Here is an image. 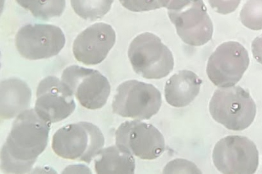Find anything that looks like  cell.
Instances as JSON below:
<instances>
[{
    "instance_id": "cell-1",
    "label": "cell",
    "mask_w": 262,
    "mask_h": 174,
    "mask_svg": "<svg viewBox=\"0 0 262 174\" xmlns=\"http://www.w3.org/2000/svg\"><path fill=\"white\" fill-rule=\"evenodd\" d=\"M51 123L35 109L18 115L1 152V168L5 173H26L45 150Z\"/></svg>"
},
{
    "instance_id": "cell-2",
    "label": "cell",
    "mask_w": 262,
    "mask_h": 174,
    "mask_svg": "<svg viewBox=\"0 0 262 174\" xmlns=\"http://www.w3.org/2000/svg\"><path fill=\"white\" fill-rule=\"evenodd\" d=\"M104 144L100 129L92 123L81 121L58 129L53 136L52 148L60 157L89 164Z\"/></svg>"
},
{
    "instance_id": "cell-3",
    "label": "cell",
    "mask_w": 262,
    "mask_h": 174,
    "mask_svg": "<svg viewBox=\"0 0 262 174\" xmlns=\"http://www.w3.org/2000/svg\"><path fill=\"white\" fill-rule=\"evenodd\" d=\"M214 120L228 130L243 131L253 122L256 112L249 92L239 86L219 87L209 103Z\"/></svg>"
},
{
    "instance_id": "cell-4",
    "label": "cell",
    "mask_w": 262,
    "mask_h": 174,
    "mask_svg": "<svg viewBox=\"0 0 262 174\" xmlns=\"http://www.w3.org/2000/svg\"><path fill=\"white\" fill-rule=\"evenodd\" d=\"M128 57L135 72L148 79L166 77L174 66L171 51L159 37L149 32L142 33L132 40Z\"/></svg>"
},
{
    "instance_id": "cell-5",
    "label": "cell",
    "mask_w": 262,
    "mask_h": 174,
    "mask_svg": "<svg viewBox=\"0 0 262 174\" xmlns=\"http://www.w3.org/2000/svg\"><path fill=\"white\" fill-rule=\"evenodd\" d=\"M167 13L185 43L201 46L212 38L213 24L203 0H170Z\"/></svg>"
},
{
    "instance_id": "cell-6",
    "label": "cell",
    "mask_w": 262,
    "mask_h": 174,
    "mask_svg": "<svg viewBox=\"0 0 262 174\" xmlns=\"http://www.w3.org/2000/svg\"><path fill=\"white\" fill-rule=\"evenodd\" d=\"M113 102V111L122 117L148 120L159 111L162 104L159 90L151 84L136 80L120 84Z\"/></svg>"
},
{
    "instance_id": "cell-7",
    "label": "cell",
    "mask_w": 262,
    "mask_h": 174,
    "mask_svg": "<svg viewBox=\"0 0 262 174\" xmlns=\"http://www.w3.org/2000/svg\"><path fill=\"white\" fill-rule=\"evenodd\" d=\"M214 165L225 174H253L258 165V152L254 143L245 136H227L215 145Z\"/></svg>"
},
{
    "instance_id": "cell-8",
    "label": "cell",
    "mask_w": 262,
    "mask_h": 174,
    "mask_svg": "<svg viewBox=\"0 0 262 174\" xmlns=\"http://www.w3.org/2000/svg\"><path fill=\"white\" fill-rule=\"evenodd\" d=\"M61 79L83 107L96 110L106 104L111 86L107 78L99 71L71 65L64 69Z\"/></svg>"
},
{
    "instance_id": "cell-9",
    "label": "cell",
    "mask_w": 262,
    "mask_h": 174,
    "mask_svg": "<svg viewBox=\"0 0 262 174\" xmlns=\"http://www.w3.org/2000/svg\"><path fill=\"white\" fill-rule=\"evenodd\" d=\"M249 62L248 53L241 43L225 42L218 46L209 57L207 74L219 87L233 86L242 79Z\"/></svg>"
},
{
    "instance_id": "cell-10",
    "label": "cell",
    "mask_w": 262,
    "mask_h": 174,
    "mask_svg": "<svg viewBox=\"0 0 262 174\" xmlns=\"http://www.w3.org/2000/svg\"><path fill=\"white\" fill-rule=\"evenodd\" d=\"M116 145L142 159L153 160L164 151L165 140L152 125L139 120L122 123L115 132Z\"/></svg>"
},
{
    "instance_id": "cell-11",
    "label": "cell",
    "mask_w": 262,
    "mask_h": 174,
    "mask_svg": "<svg viewBox=\"0 0 262 174\" xmlns=\"http://www.w3.org/2000/svg\"><path fill=\"white\" fill-rule=\"evenodd\" d=\"M65 42V36L61 29L50 24H26L18 30L15 37L18 53L23 57L31 60L57 55Z\"/></svg>"
},
{
    "instance_id": "cell-12",
    "label": "cell",
    "mask_w": 262,
    "mask_h": 174,
    "mask_svg": "<svg viewBox=\"0 0 262 174\" xmlns=\"http://www.w3.org/2000/svg\"><path fill=\"white\" fill-rule=\"evenodd\" d=\"M75 107L73 93L58 78L48 76L39 82L34 109L42 118L50 123L60 121L69 116Z\"/></svg>"
},
{
    "instance_id": "cell-13",
    "label": "cell",
    "mask_w": 262,
    "mask_h": 174,
    "mask_svg": "<svg viewBox=\"0 0 262 174\" xmlns=\"http://www.w3.org/2000/svg\"><path fill=\"white\" fill-rule=\"evenodd\" d=\"M115 41L116 33L111 25L96 23L77 36L73 53L78 61L87 65H96L104 60Z\"/></svg>"
},
{
    "instance_id": "cell-14",
    "label": "cell",
    "mask_w": 262,
    "mask_h": 174,
    "mask_svg": "<svg viewBox=\"0 0 262 174\" xmlns=\"http://www.w3.org/2000/svg\"><path fill=\"white\" fill-rule=\"evenodd\" d=\"M202 80L193 72L180 70L166 82L164 88L167 103L174 107L189 105L198 95Z\"/></svg>"
},
{
    "instance_id": "cell-15",
    "label": "cell",
    "mask_w": 262,
    "mask_h": 174,
    "mask_svg": "<svg viewBox=\"0 0 262 174\" xmlns=\"http://www.w3.org/2000/svg\"><path fill=\"white\" fill-rule=\"evenodd\" d=\"M2 119H11L30 106L31 90L27 84L17 78L2 81L0 85Z\"/></svg>"
},
{
    "instance_id": "cell-16",
    "label": "cell",
    "mask_w": 262,
    "mask_h": 174,
    "mask_svg": "<svg viewBox=\"0 0 262 174\" xmlns=\"http://www.w3.org/2000/svg\"><path fill=\"white\" fill-rule=\"evenodd\" d=\"M94 162L97 173H134L135 161L133 155L116 145L101 149L95 157Z\"/></svg>"
},
{
    "instance_id": "cell-17",
    "label": "cell",
    "mask_w": 262,
    "mask_h": 174,
    "mask_svg": "<svg viewBox=\"0 0 262 174\" xmlns=\"http://www.w3.org/2000/svg\"><path fill=\"white\" fill-rule=\"evenodd\" d=\"M36 18L47 20L61 16L66 7L65 0H15Z\"/></svg>"
},
{
    "instance_id": "cell-18",
    "label": "cell",
    "mask_w": 262,
    "mask_h": 174,
    "mask_svg": "<svg viewBox=\"0 0 262 174\" xmlns=\"http://www.w3.org/2000/svg\"><path fill=\"white\" fill-rule=\"evenodd\" d=\"M114 0H71L74 12L81 18L91 21L103 17L111 9Z\"/></svg>"
},
{
    "instance_id": "cell-19",
    "label": "cell",
    "mask_w": 262,
    "mask_h": 174,
    "mask_svg": "<svg viewBox=\"0 0 262 174\" xmlns=\"http://www.w3.org/2000/svg\"><path fill=\"white\" fill-rule=\"evenodd\" d=\"M242 24L254 30H262V0H248L239 14Z\"/></svg>"
},
{
    "instance_id": "cell-20",
    "label": "cell",
    "mask_w": 262,
    "mask_h": 174,
    "mask_svg": "<svg viewBox=\"0 0 262 174\" xmlns=\"http://www.w3.org/2000/svg\"><path fill=\"white\" fill-rule=\"evenodd\" d=\"M121 4L127 10L135 12L153 10L167 7L170 0H119Z\"/></svg>"
},
{
    "instance_id": "cell-21",
    "label": "cell",
    "mask_w": 262,
    "mask_h": 174,
    "mask_svg": "<svg viewBox=\"0 0 262 174\" xmlns=\"http://www.w3.org/2000/svg\"><path fill=\"white\" fill-rule=\"evenodd\" d=\"M164 173H201V171L192 162L185 159H177L169 162L163 169Z\"/></svg>"
},
{
    "instance_id": "cell-22",
    "label": "cell",
    "mask_w": 262,
    "mask_h": 174,
    "mask_svg": "<svg viewBox=\"0 0 262 174\" xmlns=\"http://www.w3.org/2000/svg\"><path fill=\"white\" fill-rule=\"evenodd\" d=\"M211 8L217 13L228 14L234 11L241 0H208Z\"/></svg>"
},
{
    "instance_id": "cell-23",
    "label": "cell",
    "mask_w": 262,
    "mask_h": 174,
    "mask_svg": "<svg viewBox=\"0 0 262 174\" xmlns=\"http://www.w3.org/2000/svg\"><path fill=\"white\" fill-rule=\"evenodd\" d=\"M251 49L254 58L262 64V34L256 37L252 41Z\"/></svg>"
}]
</instances>
